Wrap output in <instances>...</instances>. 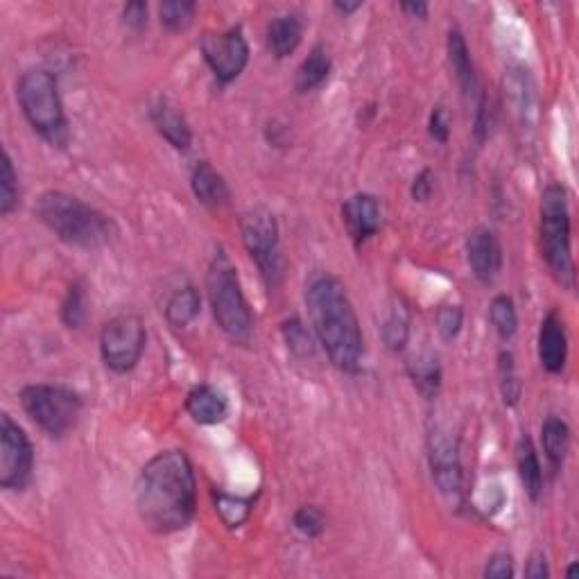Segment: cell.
Returning a JSON list of instances; mask_svg holds the SVG:
<instances>
[{"mask_svg": "<svg viewBox=\"0 0 579 579\" xmlns=\"http://www.w3.org/2000/svg\"><path fill=\"white\" fill-rule=\"evenodd\" d=\"M134 503L141 523L159 537L186 530L197 512V478L190 457L179 448L154 455L138 473Z\"/></svg>", "mask_w": 579, "mask_h": 579, "instance_id": "6da1fadb", "label": "cell"}, {"mask_svg": "<svg viewBox=\"0 0 579 579\" xmlns=\"http://www.w3.org/2000/svg\"><path fill=\"white\" fill-rule=\"evenodd\" d=\"M304 299L310 326L331 365L347 376L360 374L365 340L344 283L328 272H315L306 281Z\"/></svg>", "mask_w": 579, "mask_h": 579, "instance_id": "7a4b0ae2", "label": "cell"}, {"mask_svg": "<svg viewBox=\"0 0 579 579\" xmlns=\"http://www.w3.org/2000/svg\"><path fill=\"white\" fill-rule=\"evenodd\" d=\"M34 215L68 247L100 249L118 236L116 222L107 213L64 190H46L34 204Z\"/></svg>", "mask_w": 579, "mask_h": 579, "instance_id": "3957f363", "label": "cell"}, {"mask_svg": "<svg viewBox=\"0 0 579 579\" xmlns=\"http://www.w3.org/2000/svg\"><path fill=\"white\" fill-rule=\"evenodd\" d=\"M206 295H209L211 313L227 340L247 347L254 337V315L249 308L236 265L231 263L222 247L213 254L206 272Z\"/></svg>", "mask_w": 579, "mask_h": 579, "instance_id": "277c9868", "label": "cell"}, {"mask_svg": "<svg viewBox=\"0 0 579 579\" xmlns=\"http://www.w3.org/2000/svg\"><path fill=\"white\" fill-rule=\"evenodd\" d=\"M573 229H570L568 193L561 184H548L539 202V243L541 256L561 288H575Z\"/></svg>", "mask_w": 579, "mask_h": 579, "instance_id": "5b68a950", "label": "cell"}, {"mask_svg": "<svg viewBox=\"0 0 579 579\" xmlns=\"http://www.w3.org/2000/svg\"><path fill=\"white\" fill-rule=\"evenodd\" d=\"M16 100L25 120L43 141L64 145L68 141V120L57 77L46 68H32L16 82Z\"/></svg>", "mask_w": 579, "mask_h": 579, "instance_id": "8992f818", "label": "cell"}, {"mask_svg": "<svg viewBox=\"0 0 579 579\" xmlns=\"http://www.w3.org/2000/svg\"><path fill=\"white\" fill-rule=\"evenodd\" d=\"M19 401L34 426H39L50 439H64L75 430L84 410L82 396L66 385H25Z\"/></svg>", "mask_w": 579, "mask_h": 579, "instance_id": "52a82bcc", "label": "cell"}, {"mask_svg": "<svg viewBox=\"0 0 579 579\" xmlns=\"http://www.w3.org/2000/svg\"><path fill=\"white\" fill-rule=\"evenodd\" d=\"M240 238L247 254L256 263L267 288H276L281 281V249L279 222L265 206H254L240 218Z\"/></svg>", "mask_w": 579, "mask_h": 579, "instance_id": "ba28073f", "label": "cell"}, {"mask_svg": "<svg viewBox=\"0 0 579 579\" xmlns=\"http://www.w3.org/2000/svg\"><path fill=\"white\" fill-rule=\"evenodd\" d=\"M145 344H148V331L143 319L134 313L116 315L102 326L100 356L105 367L118 376H125L138 367Z\"/></svg>", "mask_w": 579, "mask_h": 579, "instance_id": "9c48e42d", "label": "cell"}, {"mask_svg": "<svg viewBox=\"0 0 579 579\" xmlns=\"http://www.w3.org/2000/svg\"><path fill=\"white\" fill-rule=\"evenodd\" d=\"M428 464L432 482L439 494H442L448 503L460 507L464 496V471H462V457H460V437L444 426V423H435L428 430Z\"/></svg>", "mask_w": 579, "mask_h": 579, "instance_id": "30bf717a", "label": "cell"}, {"mask_svg": "<svg viewBox=\"0 0 579 579\" xmlns=\"http://www.w3.org/2000/svg\"><path fill=\"white\" fill-rule=\"evenodd\" d=\"M34 471V448L25 430L10 414L0 417V487L23 491Z\"/></svg>", "mask_w": 579, "mask_h": 579, "instance_id": "8fae6325", "label": "cell"}, {"mask_svg": "<svg viewBox=\"0 0 579 579\" xmlns=\"http://www.w3.org/2000/svg\"><path fill=\"white\" fill-rule=\"evenodd\" d=\"M206 66L222 86L236 82L249 64V43L240 28L206 32L200 41Z\"/></svg>", "mask_w": 579, "mask_h": 579, "instance_id": "7c38bea8", "label": "cell"}, {"mask_svg": "<svg viewBox=\"0 0 579 579\" xmlns=\"http://www.w3.org/2000/svg\"><path fill=\"white\" fill-rule=\"evenodd\" d=\"M466 261L480 283H494L503 272V245L498 233L489 227H475L466 236Z\"/></svg>", "mask_w": 579, "mask_h": 579, "instance_id": "4fadbf2b", "label": "cell"}, {"mask_svg": "<svg viewBox=\"0 0 579 579\" xmlns=\"http://www.w3.org/2000/svg\"><path fill=\"white\" fill-rule=\"evenodd\" d=\"M342 224L347 229L351 243L356 249L367 243L380 231L383 224V209L376 195L356 193L342 204Z\"/></svg>", "mask_w": 579, "mask_h": 579, "instance_id": "5bb4252c", "label": "cell"}, {"mask_svg": "<svg viewBox=\"0 0 579 579\" xmlns=\"http://www.w3.org/2000/svg\"><path fill=\"white\" fill-rule=\"evenodd\" d=\"M537 351L541 367L546 369L548 374H564L568 362V333L564 319H561L555 310H550V313L541 319Z\"/></svg>", "mask_w": 579, "mask_h": 579, "instance_id": "9a60e30c", "label": "cell"}, {"mask_svg": "<svg viewBox=\"0 0 579 579\" xmlns=\"http://www.w3.org/2000/svg\"><path fill=\"white\" fill-rule=\"evenodd\" d=\"M186 412L197 426H218L229 417V401L218 387L213 385H195L186 394Z\"/></svg>", "mask_w": 579, "mask_h": 579, "instance_id": "2e32d148", "label": "cell"}, {"mask_svg": "<svg viewBox=\"0 0 579 579\" xmlns=\"http://www.w3.org/2000/svg\"><path fill=\"white\" fill-rule=\"evenodd\" d=\"M190 188H193L195 200L206 206V209H222L231 200L227 179L209 161L195 163L193 172H190Z\"/></svg>", "mask_w": 579, "mask_h": 579, "instance_id": "e0dca14e", "label": "cell"}, {"mask_svg": "<svg viewBox=\"0 0 579 579\" xmlns=\"http://www.w3.org/2000/svg\"><path fill=\"white\" fill-rule=\"evenodd\" d=\"M150 118L154 127H157V132L166 138L172 148L179 152L190 150V145H193V132H190L188 120L168 98L157 100V105L150 111Z\"/></svg>", "mask_w": 579, "mask_h": 579, "instance_id": "ac0fdd59", "label": "cell"}, {"mask_svg": "<svg viewBox=\"0 0 579 579\" xmlns=\"http://www.w3.org/2000/svg\"><path fill=\"white\" fill-rule=\"evenodd\" d=\"M446 53H448V62H451L455 80H457V84H460L464 98L475 100V95L480 93L478 73H475L471 50H469V46H466L464 34L457 28H453L451 32H448Z\"/></svg>", "mask_w": 579, "mask_h": 579, "instance_id": "d6986e66", "label": "cell"}, {"mask_svg": "<svg viewBox=\"0 0 579 579\" xmlns=\"http://www.w3.org/2000/svg\"><path fill=\"white\" fill-rule=\"evenodd\" d=\"M301 39H304V23L297 14L276 16L274 21L267 23L265 41L276 59L290 57L299 48Z\"/></svg>", "mask_w": 579, "mask_h": 579, "instance_id": "ffe728a7", "label": "cell"}, {"mask_svg": "<svg viewBox=\"0 0 579 579\" xmlns=\"http://www.w3.org/2000/svg\"><path fill=\"white\" fill-rule=\"evenodd\" d=\"M408 376L426 401H435L442 390V365L432 351H421L408 360Z\"/></svg>", "mask_w": 579, "mask_h": 579, "instance_id": "44dd1931", "label": "cell"}, {"mask_svg": "<svg viewBox=\"0 0 579 579\" xmlns=\"http://www.w3.org/2000/svg\"><path fill=\"white\" fill-rule=\"evenodd\" d=\"M516 471L525 494L537 503L543 494V466L539 462L537 448H534L532 439L527 435L518 439L516 444Z\"/></svg>", "mask_w": 579, "mask_h": 579, "instance_id": "7402d4cb", "label": "cell"}, {"mask_svg": "<svg viewBox=\"0 0 579 579\" xmlns=\"http://www.w3.org/2000/svg\"><path fill=\"white\" fill-rule=\"evenodd\" d=\"M331 57H328L324 46H315L308 57L299 64L295 73V89L299 93H310L322 86L328 75H331Z\"/></svg>", "mask_w": 579, "mask_h": 579, "instance_id": "603a6c76", "label": "cell"}, {"mask_svg": "<svg viewBox=\"0 0 579 579\" xmlns=\"http://www.w3.org/2000/svg\"><path fill=\"white\" fill-rule=\"evenodd\" d=\"M202 310V297L193 285H184L172 292L166 304V319L172 328H186L193 324Z\"/></svg>", "mask_w": 579, "mask_h": 579, "instance_id": "cb8c5ba5", "label": "cell"}, {"mask_svg": "<svg viewBox=\"0 0 579 579\" xmlns=\"http://www.w3.org/2000/svg\"><path fill=\"white\" fill-rule=\"evenodd\" d=\"M541 444L548 462L559 469L570 451V428L564 419L548 417L541 423Z\"/></svg>", "mask_w": 579, "mask_h": 579, "instance_id": "d4e9b609", "label": "cell"}, {"mask_svg": "<svg viewBox=\"0 0 579 579\" xmlns=\"http://www.w3.org/2000/svg\"><path fill=\"white\" fill-rule=\"evenodd\" d=\"M380 335H383L385 347L392 353H399L405 349L410 340V310L401 299H394L387 313L383 326H380Z\"/></svg>", "mask_w": 579, "mask_h": 579, "instance_id": "484cf974", "label": "cell"}, {"mask_svg": "<svg viewBox=\"0 0 579 579\" xmlns=\"http://www.w3.org/2000/svg\"><path fill=\"white\" fill-rule=\"evenodd\" d=\"M215 500V512L220 514L222 523L229 527V530H238L249 521V514H252V500L243 496H233L224 494V491H213Z\"/></svg>", "mask_w": 579, "mask_h": 579, "instance_id": "4316f807", "label": "cell"}, {"mask_svg": "<svg viewBox=\"0 0 579 579\" xmlns=\"http://www.w3.org/2000/svg\"><path fill=\"white\" fill-rule=\"evenodd\" d=\"M489 322L503 342H509L518 331V313L512 297L496 295L489 304Z\"/></svg>", "mask_w": 579, "mask_h": 579, "instance_id": "83f0119b", "label": "cell"}, {"mask_svg": "<svg viewBox=\"0 0 579 579\" xmlns=\"http://www.w3.org/2000/svg\"><path fill=\"white\" fill-rule=\"evenodd\" d=\"M498 387H500V396H503V403L507 405V408H516L523 394V383L518 380L512 351L498 353Z\"/></svg>", "mask_w": 579, "mask_h": 579, "instance_id": "f1b7e54d", "label": "cell"}, {"mask_svg": "<svg viewBox=\"0 0 579 579\" xmlns=\"http://www.w3.org/2000/svg\"><path fill=\"white\" fill-rule=\"evenodd\" d=\"M86 290L82 281H75L68 285V292L62 301V308H59V319L66 328L77 331L86 322Z\"/></svg>", "mask_w": 579, "mask_h": 579, "instance_id": "f546056e", "label": "cell"}, {"mask_svg": "<svg viewBox=\"0 0 579 579\" xmlns=\"http://www.w3.org/2000/svg\"><path fill=\"white\" fill-rule=\"evenodd\" d=\"M197 3L193 0H168L159 7L161 25L166 28V32L177 34L190 28V23L195 19Z\"/></svg>", "mask_w": 579, "mask_h": 579, "instance_id": "4dcf8cb0", "label": "cell"}, {"mask_svg": "<svg viewBox=\"0 0 579 579\" xmlns=\"http://www.w3.org/2000/svg\"><path fill=\"white\" fill-rule=\"evenodd\" d=\"M19 177H16L12 157L3 152V163H0V213L10 215L19 206Z\"/></svg>", "mask_w": 579, "mask_h": 579, "instance_id": "1f68e13d", "label": "cell"}, {"mask_svg": "<svg viewBox=\"0 0 579 579\" xmlns=\"http://www.w3.org/2000/svg\"><path fill=\"white\" fill-rule=\"evenodd\" d=\"M281 331L285 337V344H288V349L295 353L297 358H308L315 353V340L313 335H310L308 328L304 326V322L297 317L292 319H285L281 324Z\"/></svg>", "mask_w": 579, "mask_h": 579, "instance_id": "d6a6232c", "label": "cell"}, {"mask_svg": "<svg viewBox=\"0 0 579 579\" xmlns=\"http://www.w3.org/2000/svg\"><path fill=\"white\" fill-rule=\"evenodd\" d=\"M292 525L295 530L306 539H317L322 537L326 530V516L319 507L315 505H301L295 514H292Z\"/></svg>", "mask_w": 579, "mask_h": 579, "instance_id": "836d02e7", "label": "cell"}, {"mask_svg": "<svg viewBox=\"0 0 579 579\" xmlns=\"http://www.w3.org/2000/svg\"><path fill=\"white\" fill-rule=\"evenodd\" d=\"M437 333L444 342H453L457 335L462 333L464 326V308L460 304H444L437 308L435 315Z\"/></svg>", "mask_w": 579, "mask_h": 579, "instance_id": "e575fe53", "label": "cell"}, {"mask_svg": "<svg viewBox=\"0 0 579 579\" xmlns=\"http://www.w3.org/2000/svg\"><path fill=\"white\" fill-rule=\"evenodd\" d=\"M482 575L487 579H512L516 575L514 557L509 555V552H494V555L487 559Z\"/></svg>", "mask_w": 579, "mask_h": 579, "instance_id": "d590c367", "label": "cell"}, {"mask_svg": "<svg viewBox=\"0 0 579 579\" xmlns=\"http://www.w3.org/2000/svg\"><path fill=\"white\" fill-rule=\"evenodd\" d=\"M491 111H489V98L485 93L478 95V100H475V120H473V134H475V141L478 143H485L489 138L491 132Z\"/></svg>", "mask_w": 579, "mask_h": 579, "instance_id": "8d00e7d4", "label": "cell"}, {"mask_svg": "<svg viewBox=\"0 0 579 579\" xmlns=\"http://www.w3.org/2000/svg\"><path fill=\"white\" fill-rule=\"evenodd\" d=\"M428 134L435 143L439 145H446L448 138H451V123H448V116L442 105H437L435 109L430 111V118H428Z\"/></svg>", "mask_w": 579, "mask_h": 579, "instance_id": "74e56055", "label": "cell"}, {"mask_svg": "<svg viewBox=\"0 0 579 579\" xmlns=\"http://www.w3.org/2000/svg\"><path fill=\"white\" fill-rule=\"evenodd\" d=\"M148 14H150L148 3H143V0H134V3H127L123 7V23L129 30L141 32L148 28Z\"/></svg>", "mask_w": 579, "mask_h": 579, "instance_id": "f35d334b", "label": "cell"}, {"mask_svg": "<svg viewBox=\"0 0 579 579\" xmlns=\"http://www.w3.org/2000/svg\"><path fill=\"white\" fill-rule=\"evenodd\" d=\"M432 190H435V175H432L430 168H423L417 177L412 181V200L414 202H428Z\"/></svg>", "mask_w": 579, "mask_h": 579, "instance_id": "ab89813d", "label": "cell"}, {"mask_svg": "<svg viewBox=\"0 0 579 579\" xmlns=\"http://www.w3.org/2000/svg\"><path fill=\"white\" fill-rule=\"evenodd\" d=\"M525 577L530 579H548L550 577V568H548V559L543 552H532L530 559L525 564Z\"/></svg>", "mask_w": 579, "mask_h": 579, "instance_id": "60d3db41", "label": "cell"}, {"mask_svg": "<svg viewBox=\"0 0 579 579\" xmlns=\"http://www.w3.org/2000/svg\"><path fill=\"white\" fill-rule=\"evenodd\" d=\"M401 12H405L410 16V19H428V12L430 7L426 3H403L401 5Z\"/></svg>", "mask_w": 579, "mask_h": 579, "instance_id": "b9f144b4", "label": "cell"}, {"mask_svg": "<svg viewBox=\"0 0 579 579\" xmlns=\"http://www.w3.org/2000/svg\"><path fill=\"white\" fill-rule=\"evenodd\" d=\"M333 7L340 14H353V12L360 10L362 3H340V0H337V3H333Z\"/></svg>", "mask_w": 579, "mask_h": 579, "instance_id": "7bdbcfd3", "label": "cell"}, {"mask_svg": "<svg viewBox=\"0 0 579 579\" xmlns=\"http://www.w3.org/2000/svg\"><path fill=\"white\" fill-rule=\"evenodd\" d=\"M575 573H577V564H573L566 570V577H575Z\"/></svg>", "mask_w": 579, "mask_h": 579, "instance_id": "ee69618b", "label": "cell"}]
</instances>
